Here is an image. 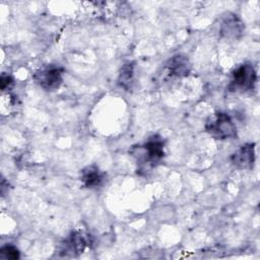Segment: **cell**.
Wrapping results in <instances>:
<instances>
[{
  "instance_id": "6da1fadb",
  "label": "cell",
  "mask_w": 260,
  "mask_h": 260,
  "mask_svg": "<svg viewBox=\"0 0 260 260\" xmlns=\"http://www.w3.org/2000/svg\"><path fill=\"white\" fill-rule=\"evenodd\" d=\"M166 141L158 134H152L144 142L135 144L129 149L130 155L135 159L138 170L147 172L157 167L164 159Z\"/></svg>"
},
{
  "instance_id": "7a4b0ae2",
  "label": "cell",
  "mask_w": 260,
  "mask_h": 260,
  "mask_svg": "<svg viewBox=\"0 0 260 260\" xmlns=\"http://www.w3.org/2000/svg\"><path fill=\"white\" fill-rule=\"evenodd\" d=\"M204 129L208 135L216 140H229L238 137L237 125L233 118L221 111H217L207 118Z\"/></svg>"
},
{
  "instance_id": "3957f363",
  "label": "cell",
  "mask_w": 260,
  "mask_h": 260,
  "mask_svg": "<svg viewBox=\"0 0 260 260\" xmlns=\"http://www.w3.org/2000/svg\"><path fill=\"white\" fill-rule=\"evenodd\" d=\"M257 82V71L250 62H244L235 67L231 73L228 89L231 92H251Z\"/></svg>"
},
{
  "instance_id": "277c9868",
  "label": "cell",
  "mask_w": 260,
  "mask_h": 260,
  "mask_svg": "<svg viewBox=\"0 0 260 260\" xmlns=\"http://www.w3.org/2000/svg\"><path fill=\"white\" fill-rule=\"evenodd\" d=\"M64 68L58 64H46L34 73L35 82L45 91H55L63 83Z\"/></svg>"
},
{
  "instance_id": "5b68a950",
  "label": "cell",
  "mask_w": 260,
  "mask_h": 260,
  "mask_svg": "<svg viewBox=\"0 0 260 260\" xmlns=\"http://www.w3.org/2000/svg\"><path fill=\"white\" fill-rule=\"evenodd\" d=\"M89 246L87 235L79 231L71 232L61 243L59 253L62 257H77Z\"/></svg>"
},
{
  "instance_id": "8992f818",
  "label": "cell",
  "mask_w": 260,
  "mask_h": 260,
  "mask_svg": "<svg viewBox=\"0 0 260 260\" xmlns=\"http://www.w3.org/2000/svg\"><path fill=\"white\" fill-rule=\"evenodd\" d=\"M245 32V24L243 20L235 13H225L219 23V35L225 40L236 41L243 37Z\"/></svg>"
},
{
  "instance_id": "52a82bcc",
  "label": "cell",
  "mask_w": 260,
  "mask_h": 260,
  "mask_svg": "<svg viewBox=\"0 0 260 260\" xmlns=\"http://www.w3.org/2000/svg\"><path fill=\"white\" fill-rule=\"evenodd\" d=\"M230 160L238 170H252L256 160L255 143L247 142L242 144L232 153Z\"/></svg>"
},
{
  "instance_id": "ba28073f",
  "label": "cell",
  "mask_w": 260,
  "mask_h": 260,
  "mask_svg": "<svg viewBox=\"0 0 260 260\" xmlns=\"http://www.w3.org/2000/svg\"><path fill=\"white\" fill-rule=\"evenodd\" d=\"M165 68L172 77H186L190 74L192 65L187 55L178 53L167 61Z\"/></svg>"
},
{
  "instance_id": "9c48e42d",
  "label": "cell",
  "mask_w": 260,
  "mask_h": 260,
  "mask_svg": "<svg viewBox=\"0 0 260 260\" xmlns=\"http://www.w3.org/2000/svg\"><path fill=\"white\" fill-rule=\"evenodd\" d=\"M107 175L95 165H90L80 171V181L83 187L94 189L101 187L106 181Z\"/></svg>"
},
{
  "instance_id": "30bf717a",
  "label": "cell",
  "mask_w": 260,
  "mask_h": 260,
  "mask_svg": "<svg viewBox=\"0 0 260 260\" xmlns=\"http://www.w3.org/2000/svg\"><path fill=\"white\" fill-rule=\"evenodd\" d=\"M134 64L132 62H127L122 65L117 82L120 87L124 88L125 90H129L134 82Z\"/></svg>"
},
{
  "instance_id": "8fae6325",
  "label": "cell",
  "mask_w": 260,
  "mask_h": 260,
  "mask_svg": "<svg viewBox=\"0 0 260 260\" xmlns=\"http://www.w3.org/2000/svg\"><path fill=\"white\" fill-rule=\"evenodd\" d=\"M19 258L20 252L16 246L12 244H6L0 248V259L17 260Z\"/></svg>"
},
{
  "instance_id": "7c38bea8",
  "label": "cell",
  "mask_w": 260,
  "mask_h": 260,
  "mask_svg": "<svg viewBox=\"0 0 260 260\" xmlns=\"http://www.w3.org/2000/svg\"><path fill=\"white\" fill-rule=\"evenodd\" d=\"M14 84V80L12 78L11 75L9 74H6V73H3L1 75V79H0V86H1V89L3 91L5 90H9Z\"/></svg>"
}]
</instances>
